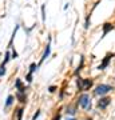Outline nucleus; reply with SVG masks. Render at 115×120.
I'll use <instances>...</instances> for the list:
<instances>
[{
	"mask_svg": "<svg viewBox=\"0 0 115 120\" xmlns=\"http://www.w3.org/2000/svg\"><path fill=\"white\" fill-rule=\"evenodd\" d=\"M76 84L79 91H88L92 87V80L90 79H83V77H78L76 79Z\"/></svg>",
	"mask_w": 115,
	"mask_h": 120,
	"instance_id": "f257e3e1",
	"label": "nucleus"
},
{
	"mask_svg": "<svg viewBox=\"0 0 115 120\" xmlns=\"http://www.w3.org/2000/svg\"><path fill=\"white\" fill-rule=\"evenodd\" d=\"M78 104H79L82 108L87 109V111H90V109H91V99H90V96L87 94H83L80 98H79Z\"/></svg>",
	"mask_w": 115,
	"mask_h": 120,
	"instance_id": "f03ea898",
	"label": "nucleus"
},
{
	"mask_svg": "<svg viewBox=\"0 0 115 120\" xmlns=\"http://www.w3.org/2000/svg\"><path fill=\"white\" fill-rule=\"evenodd\" d=\"M110 91H112V86H108V84H99L96 88H95V95H99V96H103V95L108 94Z\"/></svg>",
	"mask_w": 115,
	"mask_h": 120,
	"instance_id": "7ed1b4c3",
	"label": "nucleus"
},
{
	"mask_svg": "<svg viewBox=\"0 0 115 120\" xmlns=\"http://www.w3.org/2000/svg\"><path fill=\"white\" fill-rule=\"evenodd\" d=\"M115 56V53H107L106 56H104V59L102 60V63H100V65L98 67V69H106L107 67H108V64H110V61H111V59Z\"/></svg>",
	"mask_w": 115,
	"mask_h": 120,
	"instance_id": "20e7f679",
	"label": "nucleus"
},
{
	"mask_svg": "<svg viewBox=\"0 0 115 120\" xmlns=\"http://www.w3.org/2000/svg\"><path fill=\"white\" fill-rule=\"evenodd\" d=\"M110 103H111V99L107 98V96H104V98H100V100L98 101V107L100 108V109H104V108L108 107Z\"/></svg>",
	"mask_w": 115,
	"mask_h": 120,
	"instance_id": "39448f33",
	"label": "nucleus"
},
{
	"mask_svg": "<svg viewBox=\"0 0 115 120\" xmlns=\"http://www.w3.org/2000/svg\"><path fill=\"white\" fill-rule=\"evenodd\" d=\"M112 30H114V26H112L111 23H104V24H103V35H102V38H104V36Z\"/></svg>",
	"mask_w": 115,
	"mask_h": 120,
	"instance_id": "423d86ee",
	"label": "nucleus"
},
{
	"mask_svg": "<svg viewBox=\"0 0 115 120\" xmlns=\"http://www.w3.org/2000/svg\"><path fill=\"white\" fill-rule=\"evenodd\" d=\"M50 52H51V45H50V43L47 44V47H46V49H44V53H43V56H42V59H40V64H42L44 60L47 59L48 56H50Z\"/></svg>",
	"mask_w": 115,
	"mask_h": 120,
	"instance_id": "0eeeda50",
	"label": "nucleus"
},
{
	"mask_svg": "<svg viewBox=\"0 0 115 120\" xmlns=\"http://www.w3.org/2000/svg\"><path fill=\"white\" fill-rule=\"evenodd\" d=\"M17 99H19V101L20 103H26V92H19L17 91Z\"/></svg>",
	"mask_w": 115,
	"mask_h": 120,
	"instance_id": "6e6552de",
	"label": "nucleus"
},
{
	"mask_svg": "<svg viewBox=\"0 0 115 120\" xmlns=\"http://www.w3.org/2000/svg\"><path fill=\"white\" fill-rule=\"evenodd\" d=\"M12 103H13V96L12 95H9L8 98H7V101H5V107H9Z\"/></svg>",
	"mask_w": 115,
	"mask_h": 120,
	"instance_id": "1a4fd4ad",
	"label": "nucleus"
},
{
	"mask_svg": "<svg viewBox=\"0 0 115 120\" xmlns=\"http://www.w3.org/2000/svg\"><path fill=\"white\" fill-rule=\"evenodd\" d=\"M38 67H39V65L36 64V63H32V64L30 65V72H31V73H34L35 71L38 69Z\"/></svg>",
	"mask_w": 115,
	"mask_h": 120,
	"instance_id": "9d476101",
	"label": "nucleus"
},
{
	"mask_svg": "<svg viewBox=\"0 0 115 120\" xmlns=\"http://www.w3.org/2000/svg\"><path fill=\"white\" fill-rule=\"evenodd\" d=\"M4 73H5V64L1 63V65H0V76H4Z\"/></svg>",
	"mask_w": 115,
	"mask_h": 120,
	"instance_id": "9b49d317",
	"label": "nucleus"
},
{
	"mask_svg": "<svg viewBox=\"0 0 115 120\" xmlns=\"http://www.w3.org/2000/svg\"><path fill=\"white\" fill-rule=\"evenodd\" d=\"M42 20H43V22L46 20V5H44V4L42 5Z\"/></svg>",
	"mask_w": 115,
	"mask_h": 120,
	"instance_id": "f8f14e48",
	"label": "nucleus"
},
{
	"mask_svg": "<svg viewBox=\"0 0 115 120\" xmlns=\"http://www.w3.org/2000/svg\"><path fill=\"white\" fill-rule=\"evenodd\" d=\"M15 87H16L17 90L23 88V86H21V80H20V79H16V82H15Z\"/></svg>",
	"mask_w": 115,
	"mask_h": 120,
	"instance_id": "ddd939ff",
	"label": "nucleus"
},
{
	"mask_svg": "<svg viewBox=\"0 0 115 120\" xmlns=\"http://www.w3.org/2000/svg\"><path fill=\"white\" fill-rule=\"evenodd\" d=\"M9 59H12V57H11V53H9V52H7V53H5V59H4V61H3V63H4V64H7V63L9 61Z\"/></svg>",
	"mask_w": 115,
	"mask_h": 120,
	"instance_id": "4468645a",
	"label": "nucleus"
},
{
	"mask_svg": "<svg viewBox=\"0 0 115 120\" xmlns=\"http://www.w3.org/2000/svg\"><path fill=\"white\" fill-rule=\"evenodd\" d=\"M90 24H91V22H90V15L87 17H86V24H84V28H88Z\"/></svg>",
	"mask_w": 115,
	"mask_h": 120,
	"instance_id": "2eb2a0df",
	"label": "nucleus"
},
{
	"mask_svg": "<svg viewBox=\"0 0 115 120\" xmlns=\"http://www.w3.org/2000/svg\"><path fill=\"white\" fill-rule=\"evenodd\" d=\"M26 80H27L28 83H31V82H32V73H31V72H28V75L26 76Z\"/></svg>",
	"mask_w": 115,
	"mask_h": 120,
	"instance_id": "dca6fc26",
	"label": "nucleus"
},
{
	"mask_svg": "<svg viewBox=\"0 0 115 120\" xmlns=\"http://www.w3.org/2000/svg\"><path fill=\"white\" fill-rule=\"evenodd\" d=\"M11 56H12V59H17V52L15 49H12V55Z\"/></svg>",
	"mask_w": 115,
	"mask_h": 120,
	"instance_id": "f3484780",
	"label": "nucleus"
},
{
	"mask_svg": "<svg viewBox=\"0 0 115 120\" xmlns=\"http://www.w3.org/2000/svg\"><path fill=\"white\" fill-rule=\"evenodd\" d=\"M39 115H40V111H36V113L34 115V117H32V120H36L39 117Z\"/></svg>",
	"mask_w": 115,
	"mask_h": 120,
	"instance_id": "a211bd4d",
	"label": "nucleus"
},
{
	"mask_svg": "<svg viewBox=\"0 0 115 120\" xmlns=\"http://www.w3.org/2000/svg\"><path fill=\"white\" fill-rule=\"evenodd\" d=\"M48 91H50V92H55V91H56V87H55V86H51L50 88H48Z\"/></svg>",
	"mask_w": 115,
	"mask_h": 120,
	"instance_id": "6ab92c4d",
	"label": "nucleus"
},
{
	"mask_svg": "<svg viewBox=\"0 0 115 120\" xmlns=\"http://www.w3.org/2000/svg\"><path fill=\"white\" fill-rule=\"evenodd\" d=\"M54 120H60V116L58 115V116H56V117H55V119H54Z\"/></svg>",
	"mask_w": 115,
	"mask_h": 120,
	"instance_id": "aec40b11",
	"label": "nucleus"
},
{
	"mask_svg": "<svg viewBox=\"0 0 115 120\" xmlns=\"http://www.w3.org/2000/svg\"><path fill=\"white\" fill-rule=\"evenodd\" d=\"M68 120H76V119H68Z\"/></svg>",
	"mask_w": 115,
	"mask_h": 120,
	"instance_id": "412c9836",
	"label": "nucleus"
},
{
	"mask_svg": "<svg viewBox=\"0 0 115 120\" xmlns=\"http://www.w3.org/2000/svg\"><path fill=\"white\" fill-rule=\"evenodd\" d=\"M86 120H92V119H86Z\"/></svg>",
	"mask_w": 115,
	"mask_h": 120,
	"instance_id": "4be33fe9",
	"label": "nucleus"
}]
</instances>
